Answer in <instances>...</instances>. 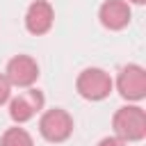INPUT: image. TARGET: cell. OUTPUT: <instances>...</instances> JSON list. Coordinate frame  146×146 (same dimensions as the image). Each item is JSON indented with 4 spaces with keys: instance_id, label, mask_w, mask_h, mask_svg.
<instances>
[{
    "instance_id": "cell-1",
    "label": "cell",
    "mask_w": 146,
    "mask_h": 146,
    "mask_svg": "<svg viewBox=\"0 0 146 146\" xmlns=\"http://www.w3.org/2000/svg\"><path fill=\"white\" fill-rule=\"evenodd\" d=\"M112 125L121 141H141L146 137V114L137 105H125L116 110Z\"/></svg>"
},
{
    "instance_id": "cell-2",
    "label": "cell",
    "mask_w": 146,
    "mask_h": 146,
    "mask_svg": "<svg viewBox=\"0 0 146 146\" xmlns=\"http://www.w3.org/2000/svg\"><path fill=\"white\" fill-rule=\"evenodd\" d=\"M39 132H41V137H43L46 141H50V144H62V141H66V139L71 137V132H73V119H71V114H68L66 110L52 107V110H48V112L41 116V121H39Z\"/></svg>"
},
{
    "instance_id": "cell-3",
    "label": "cell",
    "mask_w": 146,
    "mask_h": 146,
    "mask_svg": "<svg viewBox=\"0 0 146 146\" xmlns=\"http://www.w3.org/2000/svg\"><path fill=\"white\" fill-rule=\"evenodd\" d=\"M75 89L87 100H103L112 91V78L103 68H84L75 80Z\"/></svg>"
},
{
    "instance_id": "cell-4",
    "label": "cell",
    "mask_w": 146,
    "mask_h": 146,
    "mask_svg": "<svg viewBox=\"0 0 146 146\" xmlns=\"http://www.w3.org/2000/svg\"><path fill=\"white\" fill-rule=\"evenodd\" d=\"M116 89L125 100H141L146 96V71L139 64H128L116 78Z\"/></svg>"
},
{
    "instance_id": "cell-5",
    "label": "cell",
    "mask_w": 146,
    "mask_h": 146,
    "mask_svg": "<svg viewBox=\"0 0 146 146\" xmlns=\"http://www.w3.org/2000/svg\"><path fill=\"white\" fill-rule=\"evenodd\" d=\"M5 78L14 87H30L39 78V66H36V62L30 55H16V57L9 59Z\"/></svg>"
},
{
    "instance_id": "cell-6",
    "label": "cell",
    "mask_w": 146,
    "mask_h": 146,
    "mask_svg": "<svg viewBox=\"0 0 146 146\" xmlns=\"http://www.w3.org/2000/svg\"><path fill=\"white\" fill-rule=\"evenodd\" d=\"M43 94L39 91V89H27V91H23V94H18L11 103H9V116H11V121H16V123H25V121H30L41 107H43Z\"/></svg>"
},
{
    "instance_id": "cell-7",
    "label": "cell",
    "mask_w": 146,
    "mask_h": 146,
    "mask_svg": "<svg viewBox=\"0 0 146 146\" xmlns=\"http://www.w3.org/2000/svg\"><path fill=\"white\" fill-rule=\"evenodd\" d=\"M52 21H55V11H52L50 2L34 0L27 7V14H25V27H27V32H32L36 36L39 34H46L52 27Z\"/></svg>"
},
{
    "instance_id": "cell-8",
    "label": "cell",
    "mask_w": 146,
    "mask_h": 146,
    "mask_svg": "<svg viewBox=\"0 0 146 146\" xmlns=\"http://www.w3.org/2000/svg\"><path fill=\"white\" fill-rule=\"evenodd\" d=\"M98 18L107 30H123L130 23V7L125 0H105L100 5Z\"/></svg>"
},
{
    "instance_id": "cell-9",
    "label": "cell",
    "mask_w": 146,
    "mask_h": 146,
    "mask_svg": "<svg viewBox=\"0 0 146 146\" xmlns=\"http://www.w3.org/2000/svg\"><path fill=\"white\" fill-rule=\"evenodd\" d=\"M0 146H34V141L30 132L23 128H7L0 139Z\"/></svg>"
},
{
    "instance_id": "cell-10",
    "label": "cell",
    "mask_w": 146,
    "mask_h": 146,
    "mask_svg": "<svg viewBox=\"0 0 146 146\" xmlns=\"http://www.w3.org/2000/svg\"><path fill=\"white\" fill-rule=\"evenodd\" d=\"M9 94H11V84H9V80L0 73V105L9 100Z\"/></svg>"
},
{
    "instance_id": "cell-11",
    "label": "cell",
    "mask_w": 146,
    "mask_h": 146,
    "mask_svg": "<svg viewBox=\"0 0 146 146\" xmlns=\"http://www.w3.org/2000/svg\"><path fill=\"white\" fill-rule=\"evenodd\" d=\"M98 146H125V141H121L119 137H105L98 141Z\"/></svg>"
},
{
    "instance_id": "cell-12",
    "label": "cell",
    "mask_w": 146,
    "mask_h": 146,
    "mask_svg": "<svg viewBox=\"0 0 146 146\" xmlns=\"http://www.w3.org/2000/svg\"><path fill=\"white\" fill-rule=\"evenodd\" d=\"M130 2H135V5H144L146 0H130Z\"/></svg>"
}]
</instances>
